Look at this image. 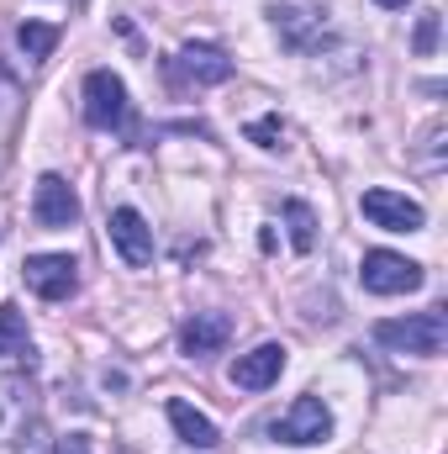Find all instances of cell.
<instances>
[{"instance_id":"2e32d148","label":"cell","mask_w":448,"mask_h":454,"mask_svg":"<svg viewBox=\"0 0 448 454\" xmlns=\"http://www.w3.org/2000/svg\"><path fill=\"white\" fill-rule=\"evenodd\" d=\"M285 223H290V243H296L301 254L317 248V217H312L306 201H285Z\"/></svg>"},{"instance_id":"30bf717a","label":"cell","mask_w":448,"mask_h":454,"mask_svg":"<svg viewBox=\"0 0 448 454\" xmlns=\"http://www.w3.org/2000/svg\"><path fill=\"white\" fill-rule=\"evenodd\" d=\"M280 370H285V348H280V343H259L253 354H237L232 386H237V391H269V386L280 380Z\"/></svg>"},{"instance_id":"3957f363","label":"cell","mask_w":448,"mask_h":454,"mask_svg":"<svg viewBox=\"0 0 448 454\" xmlns=\"http://www.w3.org/2000/svg\"><path fill=\"white\" fill-rule=\"evenodd\" d=\"M74 270H80V264H74L69 254H32V259L21 264V280H27V291H37L42 301H69L74 286H80Z\"/></svg>"},{"instance_id":"6da1fadb","label":"cell","mask_w":448,"mask_h":454,"mask_svg":"<svg viewBox=\"0 0 448 454\" xmlns=\"http://www.w3.org/2000/svg\"><path fill=\"white\" fill-rule=\"evenodd\" d=\"M375 339L385 343V348H401V354H422V359H433V354H444V343H448V312L444 307H433V312H412V317L380 323Z\"/></svg>"},{"instance_id":"7c38bea8","label":"cell","mask_w":448,"mask_h":454,"mask_svg":"<svg viewBox=\"0 0 448 454\" xmlns=\"http://www.w3.org/2000/svg\"><path fill=\"white\" fill-rule=\"evenodd\" d=\"M232 339V317L227 312H196L185 328H180V348L190 359H206V354H222Z\"/></svg>"},{"instance_id":"44dd1931","label":"cell","mask_w":448,"mask_h":454,"mask_svg":"<svg viewBox=\"0 0 448 454\" xmlns=\"http://www.w3.org/2000/svg\"><path fill=\"white\" fill-rule=\"evenodd\" d=\"M380 5H390V11H396V5H406V0H380Z\"/></svg>"},{"instance_id":"ac0fdd59","label":"cell","mask_w":448,"mask_h":454,"mask_svg":"<svg viewBox=\"0 0 448 454\" xmlns=\"http://www.w3.org/2000/svg\"><path fill=\"white\" fill-rule=\"evenodd\" d=\"M412 48H417V53H433V48H438V11H422V16H417Z\"/></svg>"},{"instance_id":"277c9868","label":"cell","mask_w":448,"mask_h":454,"mask_svg":"<svg viewBox=\"0 0 448 454\" xmlns=\"http://www.w3.org/2000/svg\"><path fill=\"white\" fill-rule=\"evenodd\" d=\"M333 434V412L317 396H296L285 407V418H274V439L280 444H322Z\"/></svg>"},{"instance_id":"ba28073f","label":"cell","mask_w":448,"mask_h":454,"mask_svg":"<svg viewBox=\"0 0 448 454\" xmlns=\"http://www.w3.org/2000/svg\"><path fill=\"white\" fill-rule=\"evenodd\" d=\"M169 74L174 80H190V85H227L232 80V59L212 43H190L180 48V59H169Z\"/></svg>"},{"instance_id":"d6986e66","label":"cell","mask_w":448,"mask_h":454,"mask_svg":"<svg viewBox=\"0 0 448 454\" xmlns=\"http://www.w3.org/2000/svg\"><path fill=\"white\" fill-rule=\"evenodd\" d=\"M53 454H96V450H90V434H64Z\"/></svg>"},{"instance_id":"9c48e42d","label":"cell","mask_w":448,"mask_h":454,"mask_svg":"<svg viewBox=\"0 0 448 454\" xmlns=\"http://www.w3.org/2000/svg\"><path fill=\"white\" fill-rule=\"evenodd\" d=\"M112 243H116V254L132 264V270H143L148 259H153V227L143 223V212H132V207H116L112 212Z\"/></svg>"},{"instance_id":"7a4b0ae2","label":"cell","mask_w":448,"mask_h":454,"mask_svg":"<svg viewBox=\"0 0 448 454\" xmlns=\"http://www.w3.org/2000/svg\"><path fill=\"white\" fill-rule=\"evenodd\" d=\"M359 275H364V291H375V296H401V291L422 286V264H412L406 254H390V248H369Z\"/></svg>"},{"instance_id":"8992f818","label":"cell","mask_w":448,"mask_h":454,"mask_svg":"<svg viewBox=\"0 0 448 454\" xmlns=\"http://www.w3.org/2000/svg\"><path fill=\"white\" fill-rule=\"evenodd\" d=\"M85 121L101 127V132H112V127L127 121V85L116 80L112 69H96L85 80Z\"/></svg>"},{"instance_id":"4fadbf2b","label":"cell","mask_w":448,"mask_h":454,"mask_svg":"<svg viewBox=\"0 0 448 454\" xmlns=\"http://www.w3.org/2000/svg\"><path fill=\"white\" fill-rule=\"evenodd\" d=\"M164 412H169L174 434H180V439H185L190 450H217V423H212L206 412H196V407H190V402H180V396H174V402H169Z\"/></svg>"},{"instance_id":"e0dca14e","label":"cell","mask_w":448,"mask_h":454,"mask_svg":"<svg viewBox=\"0 0 448 454\" xmlns=\"http://www.w3.org/2000/svg\"><path fill=\"white\" fill-rule=\"evenodd\" d=\"M248 137L259 143V148H285V127H280V116H264V121H248Z\"/></svg>"},{"instance_id":"9a60e30c","label":"cell","mask_w":448,"mask_h":454,"mask_svg":"<svg viewBox=\"0 0 448 454\" xmlns=\"http://www.w3.org/2000/svg\"><path fill=\"white\" fill-rule=\"evenodd\" d=\"M16 48H21L27 59H48V53L58 48V27H48V21H21V27H16Z\"/></svg>"},{"instance_id":"8fae6325","label":"cell","mask_w":448,"mask_h":454,"mask_svg":"<svg viewBox=\"0 0 448 454\" xmlns=\"http://www.w3.org/2000/svg\"><path fill=\"white\" fill-rule=\"evenodd\" d=\"M32 375H0V444H11L32 423Z\"/></svg>"},{"instance_id":"52a82bcc","label":"cell","mask_w":448,"mask_h":454,"mask_svg":"<svg viewBox=\"0 0 448 454\" xmlns=\"http://www.w3.org/2000/svg\"><path fill=\"white\" fill-rule=\"evenodd\" d=\"M32 217H37V227H48V232H64V227L80 223V196L69 191L64 175H42V180H37Z\"/></svg>"},{"instance_id":"5bb4252c","label":"cell","mask_w":448,"mask_h":454,"mask_svg":"<svg viewBox=\"0 0 448 454\" xmlns=\"http://www.w3.org/2000/svg\"><path fill=\"white\" fill-rule=\"evenodd\" d=\"M0 354H16V359H27L32 364V339H27V317L5 301L0 307Z\"/></svg>"},{"instance_id":"ffe728a7","label":"cell","mask_w":448,"mask_h":454,"mask_svg":"<svg viewBox=\"0 0 448 454\" xmlns=\"http://www.w3.org/2000/svg\"><path fill=\"white\" fill-rule=\"evenodd\" d=\"M16 439H21V454H42V428H37V418H32Z\"/></svg>"},{"instance_id":"5b68a950","label":"cell","mask_w":448,"mask_h":454,"mask_svg":"<svg viewBox=\"0 0 448 454\" xmlns=\"http://www.w3.org/2000/svg\"><path fill=\"white\" fill-rule=\"evenodd\" d=\"M359 212H364L375 227H385V232H417V227L428 223V217H422V207H417L412 196L385 191V185L364 191V196H359Z\"/></svg>"}]
</instances>
